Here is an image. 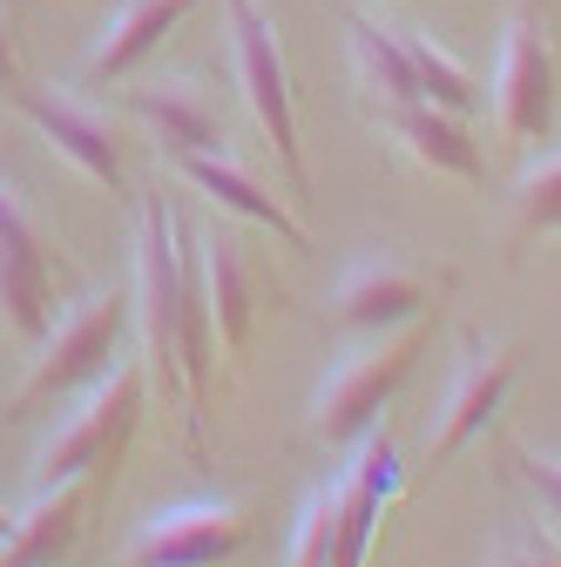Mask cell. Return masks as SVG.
Segmentation results:
<instances>
[{
    "instance_id": "ba28073f",
    "label": "cell",
    "mask_w": 561,
    "mask_h": 567,
    "mask_svg": "<svg viewBox=\"0 0 561 567\" xmlns=\"http://www.w3.org/2000/svg\"><path fill=\"white\" fill-rule=\"evenodd\" d=\"M251 540V507L237 501H183L150 514L129 534L122 567H224Z\"/></svg>"
},
{
    "instance_id": "30bf717a",
    "label": "cell",
    "mask_w": 561,
    "mask_h": 567,
    "mask_svg": "<svg viewBox=\"0 0 561 567\" xmlns=\"http://www.w3.org/2000/svg\"><path fill=\"white\" fill-rule=\"evenodd\" d=\"M494 128H501V142H521V150L548 142V128H554V54H548V41H541V28H534L528 8H514L501 21Z\"/></svg>"
},
{
    "instance_id": "4fadbf2b",
    "label": "cell",
    "mask_w": 561,
    "mask_h": 567,
    "mask_svg": "<svg viewBox=\"0 0 561 567\" xmlns=\"http://www.w3.org/2000/svg\"><path fill=\"white\" fill-rule=\"evenodd\" d=\"M102 501L95 480H54L34 486V501L14 514L8 540H0V567H68L82 547V527Z\"/></svg>"
},
{
    "instance_id": "5bb4252c",
    "label": "cell",
    "mask_w": 561,
    "mask_h": 567,
    "mask_svg": "<svg viewBox=\"0 0 561 567\" xmlns=\"http://www.w3.org/2000/svg\"><path fill=\"white\" fill-rule=\"evenodd\" d=\"M190 8H196V0H115L109 28L95 34V48H89V61H82V82L102 89V82L135 75V68H143V61L183 28Z\"/></svg>"
},
{
    "instance_id": "277c9868",
    "label": "cell",
    "mask_w": 561,
    "mask_h": 567,
    "mask_svg": "<svg viewBox=\"0 0 561 567\" xmlns=\"http://www.w3.org/2000/svg\"><path fill=\"white\" fill-rule=\"evenodd\" d=\"M427 344H434V311L406 318L392 338H373L359 351H345L332 365V379L318 385V399H312V433L325 446H359L373 433V419L406 392V379H412Z\"/></svg>"
},
{
    "instance_id": "ffe728a7",
    "label": "cell",
    "mask_w": 561,
    "mask_h": 567,
    "mask_svg": "<svg viewBox=\"0 0 561 567\" xmlns=\"http://www.w3.org/2000/svg\"><path fill=\"white\" fill-rule=\"evenodd\" d=\"M406 41V61H412V82H419V102H434L447 115H473L480 109V82H473V68L453 61L434 34H419V28H399Z\"/></svg>"
},
{
    "instance_id": "9c48e42d",
    "label": "cell",
    "mask_w": 561,
    "mask_h": 567,
    "mask_svg": "<svg viewBox=\"0 0 561 567\" xmlns=\"http://www.w3.org/2000/svg\"><path fill=\"white\" fill-rule=\"evenodd\" d=\"M521 379V344L514 338H487V331H467L460 338V365H453V392H447V412H440V433H434V466H447L453 453H467L487 425L501 419L508 392Z\"/></svg>"
},
{
    "instance_id": "7402d4cb",
    "label": "cell",
    "mask_w": 561,
    "mask_h": 567,
    "mask_svg": "<svg viewBox=\"0 0 561 567\" xmlns=\"http://www.w3.org/2000/svg\"><path fill=\"white\" fill-rule=\"evenodd\" d=\"M332 540H338V486H312L292 527V567H332Z\"/></svg>"
},
{
    "instance_id": "3957f363",
    "label": "cell",
    "mask_w": 561,
    "mask_h": 567,
    "mask_svg": "<svg viewBox=\"0 0 561 567\" xmlns=\"http://www.w3.org/2000/svg\"><path fill=\"white\" fill-rule=\"evenodd\" d=\"M143 399H150V372L135 359H115L89 399L75 405V419L61 425V433L41 440L34 453V486H54V480H95L102 493L115 486V466L135 440V425H143Z\"/></svg>"
},
{
    "instance_id": "8fae6325",
    "label": "cell",
    "mask_w": 561,
    "mask_h": 567,
    "mask_svg": "<svg viewBox=\"0 0 561 567\" xmlns=\"http://www.w3.org/2000/svg\"><path fill=\"white\" fill-rule=\"evenodd\" d=\"M190 277H196V305L210 318V359H217V372H231V359L244 351V331L257 318V270H251V250L237 244V230L210 224L190 244Z\"/></svg>"
},
{
    "instance_id": "cb8c5ba5",
    "label": "cell",
    "mask_w": 561,
    "mask_h": 567,
    "mask_svg": "<svg viewBox=\"0 0 561 567\" xmlns=\"http://www.w3.org/2000/svg\"><path fill=\"white\" fill-rule=\"evenodd\" d=\"M508 466H514V480L534 493V501L548 507V520L561 527V460H548V453H528V446H514V440H508Z\"/></svg>"
},
{
    "instance_id": "d6986e66",
    "label": "cell",
    "mask_w": 561,
    "mask_h": 567,
    "mask_svg": "<svg viewBox=\"0 0 561 567\" xmlns=\"http://www.w3.org/2000/svg\"><path fill=\"white\" fill-rule=\"evenodd\" d=\"M548 230H561V150L541 156V163H528V169L514 176L501 244L521 250V244H534V237H548Z\"/></svg>"
},
{
    "instance_id": "484cf974",
    "label": "cell",
    "mask_w": 561,
    "mask_h": 567,
    "mask_svg": "<svg viewBox=\"0 0 561 567\" xmlns=\"http://www.w3.org/2000/svg\"><path fill=\"white\" fill-rule=\"evenodd\" d=\"M8 527H14V514H8V507H0V540H8Z\"/></svg>"
},
{
    "instance_id": "d4e9b609",
    "label": "cell",
    "mask_w": 561,
    "mask_h": 567,
    "mask_svg": "<svg viewBox=\"0 0 561 567\" xmlns=\"http://www.w3.org/2000/svg\"><path fill=\"white\" fill-rule=\"evenodd\" d=\"M21 89V8L0 0V95Z\"/></svg>"
},
{
    "instance_id": "6da1fadb",
    "label": "cell",
    "mask_w": 561,
    "mask_h": 567,
    "mask_svg": "<svg viewBox=\"0 0 561 567\" xmlns=\"http://www.w3.org/2000/svg\"><path fill=\"white\" fill-rule=\"evenodd\" d=\"M129 324H135V291H115V284H109V291H82L75 305H68V311L41 331V344H34L21 385L8 392V419L21 425V419L61 405L68 392L95 385V379L115 365Z\"/></svg>"
},
{
    "instance_id": "603a6c76",
    "label": "cell",
    "mask_w": 561,
    "mask_h": 567,
    "mask_svg": "<svg viewBox=\"0 0 561 567\" xmlns=\"http://www.w3.org/2000/svg\"><path fill=\"white\" fill-rule=\"evenodd\" d=\"M487 567H561V540L541 534V527H528V520L514 514V520L501 527L494 554H487Z\"/></svg>"
},
{
    "instance_id": "8992f818",
    "label": "cell",
    "mask_w": 561,
    "mask_h": 567,
    "mask_svg": "<svg viewBox=\"0 0 561 567\" xmlns=\"http://www.w3.org/2000/svg\"><path fill=\"white\" fill-rule=\"evenodd\" d=\"M61 284H68V264L54 237L34 224L28 196L0 176V331L21 344H41V331L54 324Z\"/></svg>"
},
{
    "instance_id": "e0dca14e",
    "label": "cell",
    "mask_w": 561,
    "mask_h": 567,
    "mask_svg": "<svg viewBox=\"0 0 561 567\" xmlns=\"http://www.w3.org/2000/svg\"><path fill=\"white\" fill-rule=\"evenodd\" d=\"M129 109L150 122V135L163 142V156H210L224 150V122H217V102L203 95V82L176 75V82H150V89H129Z\"/></svg>"
},
{
    "instance_id": "5b68a950",
    "label": "cell",
    "mask_w": 561,
    "mask_h": 567,
    "mask_svg": "<svg viewBox=\"0 0 561 567\" xmlns=\"http://www.w3.org/2000/svg\"><path fill=\"white\" fill-rule=\"evenodd\" d=\"M224 34H231V68H237V95L251 109V122L264 128L277 169H285L292 196H312V169L298 150V102H292V68L285 48H277V21L257 8V0H224Z\"/></svg>"
},
{
    "instance_id": "2e32d148",
    "label": "cell",
    "mask_w": 561,
    "mask_h": 567,
    "mask_svg": "<svg viewBox=\"0 0 561 567\" xmlns=\"http://www.w3.org/2000/svg\"><path fill=\"white\" fill-rule=\"evenodd\" d=\"M373 122L399 142L419 169L460 176V183H487V156H480V142L467 135V115H447L434 102H406V109H379Z\"/></svg>"
},
{
    "instance_id": "ac0fdd59",
    "label": "cell",
    "mask_w": 561,
    "mask_h": 567,
    "mask_svg": "<svg viewBox=\"0 0 561 567\" xmlns=\"http://www.w3.org/2000/svg\"><path fill=\"white\" fill-rule=\"evenodd\" d=\"M345 48H353V82H359V95H366L373 115L419 102V82H412V61H406L399 28L359 14V21H345Z\"/></svg>"
},
{
    "instance_id": "44dd1931",
    "label": "cell",
    "mask_w": 561,
    "mask_h": 567,
    "mask_svg": "<svg viewBox=\"0 0 561 567\" xmlns=\"http://www.w3.org/2000/svg\"><path fill=\"white\" fill-rule=\"evenodd\" d=\"M379 507H386V493L345 466V480H338V540H332V567H366V547H373Z\"/></svg>"
},
{
    "instance_id": "7c38bea8",
    "label": "cell",
    "mask_w": 561,
    "mask_h": 567,
    "mask_svg": "<svg viewBox=\"0 0 561 567\" xmlns=\"http://www.w3.org/2000/svg\"><path fill=\"white\" fill-rule=\"evenodd\" d=\"M8 102L54 142V156H68L89 183L122 189V135H115V122H109L102 109H89V102H75V95H61V89H34V82H21Z\"/></svg>"
},
{
    "instance_id": "7a4b0ae2",
    "label": "cell",
    "mask_w": 561,
    "mask_h": 567,
    "mask_svg": "<svg viewBox=\"0 0 561 567\" xmlns=\"http://www.w3.org/2000/svg\"><path fill=\"white\" fill-rule=\"evenodd\" d=\"M135 338H143V372L163 399H190L183 385V305H190V250L170 217V203L150 196L135 217Z\"/></svg>"
},
{
    "instance_id": "9a60e30c",
    "label": "cell",
    "mask_w": 561,
    "mask_h": 567,
    "mask_svg": "<svg viewBox=\"0 0 561 567\" xmlns=\"http://www.w3.org/2000/svg\"><path fill=\"white\" fill-rule=\"evenodd\" d=\"M176 176L190 183V189H203L210 203L224 209V217H244V224H257V230H271L277 244H292V250H312V230L292 217L285 203H277L251 169H237L224 150H210V156H176Z\"/></svg>"
},
{
    "instance_id": "52a82bcc",
    "label": "cell",
    "mask_w": 561,
    "mask_h": 567,
    "mask_svg": "<svg viewBox=\"0 0 561 567\" xmlns=\"http://www.w3.org/2000/svg\"><path fill=\"white\" fill-rule=\"evenodd\" d=\"M447 291H453V270H427V264H406V257H359L332 291V331L379 338L419 311H434Z\"/></svg>"
}]
</instances>
